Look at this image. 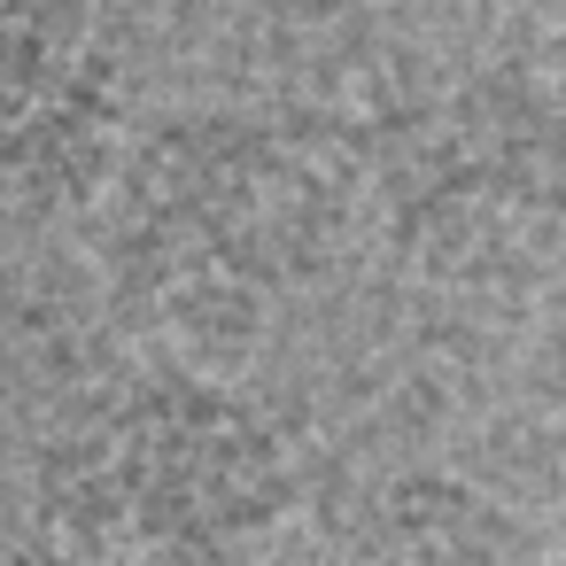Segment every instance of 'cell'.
<instances>
[{"label": "cell", "instance_id": "6da1fadb", "mask_svg": "<svg viewBox=\"0 0 566 566\" xmlns=\"http://www.w3.org/2000/svg\"><path fill=\"white\" fill-rule=\"evenodd\" d=\"M295 504L287 434L226 380L171 373L48 458V535L109 566H233Z\"/></svg>", "mask_w": 566, "mask_h": 566}, {"label": "cell", "instance_id": "7a4b0ae2", "mask_svg": "<svg viewBox=\"0 0 566 566\" xmlns=\"http://www.w3.org/2000/svg\"><path fill=\"white\" fill-rule=\"evenodd\" d=\"M109 218V280L164 334H241L318 249L311 164L249 117H187L125 148Z\"/></svg>", "mask_w": 566, "mask_h": 566}, {"label": "cell", "instance_id": "3957f363", "mask_svg": "<svg viewBox=\"0 0 566 566\" xmlns=\"http://www.w3.org/2000/svg\"><path fill=\"white\" fill-rule=\"evenodd\" d=\"M125 148L133 102L109 40L71 0H0V218L102 202Z\"/></svg>", "mask_w": 566, "mask_h": 566}, {"label": "cell", "instance_id": "5b68a950", "mask_svg": "<svg viewBox=\"0 0 566 566\" xmlns=\"http://www.w3.org/2000/svg\"><path fill=\"white\" fill-rule=\"evenodd\" d=\"M0 566H86V558H71L48 527H9L0 520Z\"/></svg>", "mask_w": 566, "mask_h": 566}, {"label": "cell", "instance_id": "277c9868", "mask_svg": "<svg viewBox=\"0 0 566 566\" xmlns=\"http://www.w3.org/2000/svg\"><path fill=\"white\" fill-rule=\"evenodd\" d=\"M365 566H512V527L465 481H403L373 504Z\"/></svg>", "mask_w": 566, "mask_h": 566}]
</instances>
